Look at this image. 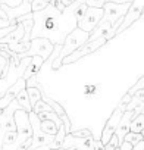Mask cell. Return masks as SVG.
<instances>
[{
    "instance_id": "8",
    "label": "cell",
    "mask_w": 144,
    "mask_h": 150,
    "mask_svg": "<svg viewBox=\"0 0 144 150\" xmlns=\"http://www.w3.org/2000/svg\"><path fill=\"white\" fill-rule=\"evenodd\" d=\"M143 13H144V0H134V2L129 5V9H128L126 15L124 16V21H122L121 27L116 31V35H119L121 33L128 30L135 21H138L141 18Z\"/></svg>"
},
{
    "instance_id": "16",
    "label": "cell",
    "mask_w": 144,
    "mask_h": 150,
    "mask_svg": "<svg viewBox=\"0 0 144 150\" xmlns=\"http://www.w3.org/2000/svg\"><path fill=\"white\" fill-rule=\"evenodd\" d=\"M24 35H25V28H24V24L22 22H18L15 30L12 33H9L5 38H2V41L0 43H3V44H18L19 41L24 40Z\"/></svg>"
},
{
    "instance_id": "1",
    "label": "cell",
    "mask_w": 144,
    "mask_h": 150,
    "mask_svg": "<svg viewBox=\"0 0 144 150\" xmlns=\"http://www.w3.org/2000/svg\"><path fill=\"white\" fill-rule=\"evenodd\" d=\"M83 0H77L74 5L68 6L63 12H59L53 5H47L43 11L32 12L34 25L31 30L32 38H47L54 46H62L68 34L78 27L75 9Z\"/></svg>"
},
{
    "instance_id": "31",
    "label": "cell",
    "mask_w": 144,
    "mask_h": 150,
    "mask_svg": "<svg viewBox=\"0 0 144 150\" xmlns=\"http://www.w3.org/2000/svg\"><path fill=\"white\" fill-rule=\"evenodd\" d=\"M107 0H85L87 6H90V8H103Z\"/></svg>"
},
{
    "instance_id": "37",
    "label": "cell",
    "mask_w": 144,
    "mask_h": 150,
    "mask_svg": "<svg viewBox=\"0 0 144 150\" xmlns=\"http://www.w3.org/2000/svg\"><path fill=\"white\" fill-rule=\"evenodd\" d=\"M107 2H112V3H119V5H124V3H132L134 0H107Z\"/></svg>"
},
{
    "instance_id": "19",
    "label": "cell",
    "mask_w": 144,
    "mask_h": 150,
    "mask_svg": "<svg viewBox=\"0 0 144 150\" xmlns=\"http://www.w3.org/2000/svg\"><path fill=\"white\" fill-rule=\"evenodd\" d=\"M9 59H11V54L6 50H0V78L5 77V75L8 74Z\"/></svg>"
},
{
    "instance_id": "4",
    "label": "cell",
    "mask_w": 144,
    "mask_h": 150,
    "mask_svg": "<svg viewBox=\"0 0 144 150\" xmlns=\"http://www.w3.org/2000/svg\"><path fill=\"white\" fill-rule=\"evenodd\" d=\"M13 118H15L16 131H18V141L15 143V146L18 147L25 140L32 137V127H31V121H30V113L24 109H18L15 112Z\"/></svg>"
},
{
    "instance_id": "34",
    "label": "cell",
    "mask_w": 144,
    "mask_h": 150,
    "mask_svg": "<svg viewBox=\"0 0 144 150\" xmlns=\"http://www.w3.org/2000/svg\"><path fill=\"white\" fill-rule=\"evenodd\" d=\"M93 150H104V144L102 143V140L100 138H94V141H93Z\"/></svg>"
},
{
    "instance_id": "10",
    "label": "cell",
    "mask_w": 144,
    "mask_h": 150,
    "mask_svg": "<svg viewBox=\"0 0 144 150\" xmlns=\"http://www.w3.org/2000/svg\"><path fill=\"white\" fill-rule=\"evenodd\" d=\"M94 137H74L72 134L65 135L62 149H75V150H93Z\"/></svg>"
},
{
    "instance_id": "14",
    "label": "cell",
    "mask_w": 144,
    "mask_h": 150,
    "mask_svg": "<svg viewBox=\"0 0 144 150\" xmlns=\"http://www.w3.org/2000/svg\"><path fill=\"white\" fill-rule=\"evenodd\" d=\"M132 119H134V118H132V113L128 112V110H125L124 115H122V118H121V122H119V125H118V128H116V131H115V135H116L118 140H119V147H121V144L124 143V137L131 131L129 127H131V121H132Z\"/></svg>"
},
{
    "instance_id": "27",
    "label": "cell",
    "mask_w": 144,
    "mask_h": 150,
    "mask_svg": "<svg viewBox=\"0 0 144 150\" xmlns=\"http://www.w3.org/2000/svg\"><path fill=\"white\" fill-rule=\"evenodd\" d=\"M49 3L46 0H31V9L32 12H38V11H43Z\"/></svg>"
},
{
    "instance_id": "36",
    "label": "cell",
    "mask_w": 144,
    "mask_h": 150,
    "mask_svg": "<svg viewBox=\"0 0 144 150\" xmlns=\"http://www.w3.org/2000/svg\"><path fill=\"white\" fill-rule=\"evenodd\" d=\"M131 100H132V96L126 93V94H125V96H124V97L121 99V103H122V105H128V103H129Z\"/></svg>"
},
{
    "instance_id": "7",
    "label": "cell",
    "mask_w": 144,
    "mask_h": 150,
    "mask_svg": "<svg viewBox=\"0 0 144 150\" xmlns=\"http://www.w3.org/2000/svg\"><path fill=\"white\" fill-rule=\"evenodd\" d=\"M104 11L103 8H90L85 11V13L83 15V18L78 21V28H81L83 31L91 34L93 30L100 24V21L103 19Z\"/></svg>"
},
{
    "instance_id": "41",
    "label": "cell",
    "mask_w": 144,
    "mask_h": 150,
    "mask_svg": "<svg viewBox=\"0 0 144 150\" xmlns=\"http://www.w3.org/2000/svg\"><path fill=\"white\" fill-rule=\"evenodd\" d=\"M116 149V146H113L112 143H107L106 146H104V150H115Z\"/></svg>"
},
{
    "instance_id": "46",
    "label": "cell",
    "mask_w": 144,
    "mask_h": 150,
    "mask_svg": "<svg viewBox=\"0 0 144 150\" xmlns=\"http://www.w3.org/2000/svg\"><path fill=\"white\" fill-rule=\"evenodd\" d=\"M2 112H3V110H2V109H0V115H2Z\"/></svg>"
},
{
    "instance_id": "2",
    "label": "cell",
    "mask_w": 144,
    "mask_h": 150,
    "mask_svg": "<svg viewBox=\"0 0 144 150\" xmlns=\"http://www.w3.org/2000/svg\"><path fill=\"white\" fill-rule=\"evenodd\" d=\"M90 38V34L83 31L81 28H75L74 31H72L71 34H68V37L65 38L63 44H62V49L59 52V56L52 62V68L54 71H57L59 68H62V62L66 56H69L71 53H74L77 49H80L84 43H87Z\"/></svg>"
},
{
    "instance_id": "42",
    "label": "cell",
    "mask_w": 144,
    "mask_h": 150,
    "mask_svg": "<svg viewBox=\"0 0 144 150\" xmlns=\"http://www.w3.org/2000/svg\"><path fill=\"white\" fill-rule=\"evenodd\" d=\"M35 150H52V149H50V146H40V147H37Z\"/></svg>"
},
{
    "instance_id": "23",
    "label": "cell",
    "mask_w": 144,
    "mask_h": 150,
    "mask_svg": "<svg viewBox=\"0 0 144 150\" xmlns=\"http://www.w3.org/2000/svg\"><path fill=\"white\" fill-rule=\"evenodd\" d=\"M27 93H28L31 106H34L38 100H41V90L40 88H37V87H27Z\"/></svg>"
},
{
    "instance_id": "32",
    "label": "cell",
    "mask_w": 144,
    "mask_h": 150,
    "mask_svg": "<svg viewBox=\"0 0 144 150\" xmlns=\"http://www.w3.org/2000/svg\"><path fill=\"white\" fill-rule=\"evenodd\" d=\"M16 25H9V27H5V28H0V41H2V38H5L9 33H12L15 30Z\"/></svg>"
},
{
    "instance_id": "28",
    "label": "cell",
    "mask_w": 144,
    "mask_h": 150,
    "mask_svg": "<svg viewBox=\"0 0 144 150\" xmlns=\"http://www.w3.org/2000/svg\"><path fill=\"white\" fill-rule=\"evenodd\" d=\"M99 90H100V87H99L97 84H91V86H87V87H85L84 94H85L87 97H91V96H99Z\"/></svg>"
},
{
    "instance_id": "12",
    "label": "cell",
    "mask_w": 144,
    "mask_h": 150,
    "mask_svg": "<svg viewBox=\"0 0 144 150\" xmlns=\"http://www.w3.org/2000/svg\"><path fill=\"white\" fill-rule=\"evenodd\" d=\"M2 9L5 11L9 22L15 21L16 18H19L22 15H27V13L32 12V9H31V0H22V3L19 6H16V8H9L6 5H2Z\"/></svg>"
},
{
    "instance_id": "5",
    "label": "cell",
    "mask_w": 144,
    "mask_h": 150,
    "mask_svg": "<svg viewBox=\"0 0 144 150\" xmlns=\"http://www.w3.org/2000/svg\"><path fill=\"white\" fill-rule=\"evenodd\" d=\"M104 44H107V41L104 38H99V40H88L87 43H84L80 49H77L74 53H71L69 56H66L62 62V66L65 65H69V63H74L77 60H80L81 57L87 56V54H91L94 52H97L100 47H103Z\"/></svg>"
},
{
    "instance_id": "29",
    "label": "cell",
    "mask_w": 144,
    "mask_h": 150,
    "mask_svg": "<svg viewBox=\"0 0 144 150\" xmlns=\"http://www.w3.org/2000/svg\"><path fill=\"white\" fill-rule=\"evenodd\" d=\"M141 88H144V77H141L140 80H137V83L126 91L128 94H131V96H134L135 94V91H138V90H141Z\"/></svg>"
},
{
    "instance_id": "9",
    "label": "cell",
    "mask_w": 144,
    "mask_h": 150,
    "mask_svg": "<svg viewBox=\"0 0 144 150\" xmlns=\"http://www.w3.org/2000/svg\"><path fill=\"white\" fill-rule=\"evenodd\" d=\"M129 5H131V3L119 5V3L106 2V3H104V6H103V11H104L103 21H109V22L113 25L116 21L124 19V16L126 15V12H128V9H129Z\"/></svg>"
},
{
    "instance_id": "30",
    "label": "cell",
    "mask_w": 144,
    "mask_h": 150,
    "mask_svg": "<svg viewBox=\"0 0 144 150\" xmlns=\"http://www.w3.org/2000/svg\"><path fill=\"white\" fill-rule=\"evenodd\" d=\"M71 134L74 135V137H93V132L88 128H81V129H77V131L72 129Z\"/></svg>"
},
{
    "instance_id": "17",
    "label": "cell",
    "mask_w": 144,
    "mask_h": 150,
    "mask_svg": "<svg viewBox=\"0 0 144 150\" xmlns=\"http://www.w3.org/2000/svg\"><path fill=\"white\" fill-rule=\"evenodd\" d=\"M15 100L19 103V106H21L24 110H27L28 113L32 112V106H31V103H30V97H28L27 88H25V90H21V91L18 93V96H16Z\"/></svg>"
},
{
    "instance_id": "13",
    "label": "cell",
    "mask_w": 144,
    "mask_h": 150,
    "mask_svg": "<svg viewBox=\"0 0 144 150\" xmlns=\"http://www.w3.org/2000/svg\"><path fill=\"white\" fill-rule=\"evenodd\" d=\"M99 38H104L107 43L115 38L113 33H112V24L109 21H100V24L93 30V33L90 34V38L88 40H99Z\"/></svg>"
},
{
    "instance_id": "33",
    "label": "cell",
    "mask_w": 144,
    "mask_h": 150,
    "mask_svg": "<svg viewBox=\"0 0 144 150\" xmlns=\"http://www.w3.org/2000/svg\"><path fill=\"white\" fill-rule=\"evenodd\" d=\"M50 5H53V6H54V8H56L59 12H63V11L66 9V8L63 6V3H62V0H52Z\"/></svg>"
},
{
    "instance_id": "18",
    "label": "cell",
    "mask_w": 144,
    "mask_h": 150,
    "mask_svg": "<svg viewBox=\"0 0 144 150\" xmlns=\"http://www.w3.org/2000/svg\"><path fill=\"white\" fill-rule=\"evenodd\" d=\"M143 109H144V102H141L132 96V100L126 105V110L132 113V118H135L137 115L143 113Z\"/></svg>"
},
{
    "instance_id": "35",
    "label": "cell",
    "mask_w": 144,
    "mask_h": 150,
    "mask_svg": "<svg viewBox=\"0 0 144 150\" xmlns=\"http://www.w3.org/2000/svg\"><path fill=\"white\" fill-rule=\"evenodd\" d=\"M134 97H135V99H138V100H141V102H144V88H141V90L135 91Z\"/></svg>"
},
{
    "instance_id": "45",
    "label": "cell",
    "mask_w": 144,
    "mask_h": 150,
    "mask_svg": "<svg viewBox=\"0 0 144 150\" xmlns=\"http://www.w3.org/2000/svg\"><path fill=\"white\" fill-rule=\"evenodd\" d=\"M46 2H47V3H50V2H52V0H46Z\"/></svg>"
},
{
    "instance_id": "26",
    "label": "cell",
    "mask_w": 144,
    "mask_h": 150,
    "mask_svg": "<svg viewBox=\"0 0 144 150\" xmlns=\"http://www.w3.org/2000/svg\"><path fill=\"white\" fill-rule=\"evenodd\" d=\"M49 110H53V109H52V108H50V106H49L43 99H41V100H38V102L32 106V112H34V113H37V115H38V113H41V112H49Z\"/></svg>"
},
{
    "instance_id": "40",
    "label": "cell",
    "mask_w": 144,
    "mask_h": 150,
    "mask_svg": "<svg viewBox=\"0 0 144 150\" xmlns=\"http://www.w3.org/2000/svg\"><path fill=\"white\" fill-rule=\"evenodd\" d=\"M9 25H11V22H9V21L0 18V28H5V27H9Z\"/></svg>"
},
{
    "instance_id": "38",
    "label": "cell",
    "mask_w": 144,
    "mask_h": 150,
    "mask_svg": "<svg viewBox=\"0 0 144 150\" xmlns=\"http://www.w3.org/2000/svg\"><path fill=\"white\" fill-rule=\"evenodd\" d=\"M132 150H144V140H143V141H140L138 144L132 146Z\"/></svg>"
},
{
    "instance_id": "47",
    "label": "cell",
    "mask_w": 144,
    "mask_h": 150,
    "mask_svg": "<svg viewBox=\"0 0 144 150\" xmlns=\"http://www.w3.org/2000/svg\"><path fill=\"white\" fill-rule=\"evenodd\" d=\"M143 113H144V109H143Z\"/></svg>"
},
{
    "instance_id": "3",
    "label": "cell",
    "mask_w": 144,
    "mask_h": 150,
    "mask_svg": "<svg viewBox=\"0 0 144 150\" xmlns=\"http://www.w3.org/2000/svg\"><path fill=\"white\" fill-rule=\"evenodd\" d=\"M54 50V44L47 40V38H32L31 40V47L28 52L22 53V54H18L19 59L22 57H32V56H41L46 62L49 60V57L52 56Z\"/></svg>"
},
{
    "instance_id": "43",
    "label": "cell",
    "mask_w": 144,
    "mask_h": 150,
    "mask_svg": "<svg viewBox=\"0 0 144 150\" xmlns=\"http://www.w3.org/2000/svg\"><path fill=\"white\" fill-rule=\"evenodd\" d=\"M115 150H121V147H116V149H115Z\"/></svg>"
},
{
    "instance_id": "20",
    "label": "cell",
    "mask_w": 144,
    "mask_h": 150,
    "mask_svg": "<svg viewBox=\"0 0 144 150\" xmlns=\"http://www.w3.org/2000/svg\"><path fill=\"white\" fill-rule=\"evenodd\" d=\"M40 128H41V131L44 132V134H49V135H56L57 134V125L53 122V121H50V119H44V121H41L40 122Z\"/></svg>"
},
{
    "instance_id": "22",
    "label": "cell",
    "mask_w": 144,
    "mask_h": 150,
    "mask_svg": "<svg viewBox=\"0 0 144 150\" xmlns=\"http://www.w3.org/2000/svg\"><path fill=\"white\" fill-rule=\"evenodd\" d=\"M131 132H141L144 129V113L137 115L132 121H131V127H129Z\"/></svg>"
},
{
    "instance_id": "44",
    "label": "cell",
    "mask_w": 144,
    "mask_h": 150,
    "mask_svg": "<svg viewBox=\"0 0 144 150\" xmlns=\"http://www.w3.org/2000/svg\"><path fill=\"white\" fill-rule=\"evenodd\" d=\"M141 134H143V137H144V129H143V131H141Z\"/></svg>"
},
{
    "instance_id": "11",
    "label": "cell",
    "mask_w": 144,
    "mask_h": 150,
    "mask_svg": "<svg viewBox=\"0 0 144 150\" xmlns=\"http://www.w3.org/2000/svg\"><path fill=\"white\" fill-rule=\"evenodd\" d=\"M27 88V80H24V78H19L8 91H6V94L0 99V109H5V108H8L15 99H16V96H18V93L21 91V90H25Z\"/></svg>"
},
{
    "instance_id": "6",
    "label": "cell",
    "mask_w": 144,
    "mask_h": 150,
    "mask_svg": "<svg viewBox=\"0 0 144 150\" xmlns=\"http://www.w3.org/2000/svg\"><path fill=\"white\" fill-rule=\"evenodd\" d=\"M125 110H126V105L119 103V105L116 106V109L112 112V115L109 116V119L106 121L104 128H103L102 135H100V140H102V143H103L104 146L109 143V140H110L112 135L115 134V131H116V128H118V125H119V122H121V118H122V115H124Z\"/></svg>"
},
{
    "instance_id": "21",
    "label": "cell",
    "mask_w": 144,
    "mask_h": 150,
    "mask_svg": "<svg viewBox=\"0 0 144 150\" xmlns=\"http://www.w3.org/2000/svg\"><path fill=\"white\" fill-rule=\"evenodd\" d=\"M65 135H66V132H65V127L62 125V127H59V129H57V134L54 135V140H53V143L50 144V149L53 150V149H62V146H63V141H65Z\"/></svg>"
},
{
    "instance_id": "15",
    "label": "cell",
    "mask_w": 144,
    "mask_h": 150,
    "mask_svg": "<svg viewBox=\"0 0 144 150\" xmlns=\"http://www.w3.org/2000/svg\"><path fill=\"white\" fill-rule=\"evenodd\" d=\"M46 63V60L41 57V56H32L31 57V62H30V65L27 66V69H25V72H24V80H30L31 77H37V75L40 74V71H41V68H43V65Z\"/></svg>"
},
{
    "instance_id": "39",
    "label": "cell",
    "mask_w": 144,
    "mask_h": 150,
    "mask_svg": "<svg viewBox=\"0 0 144 150\" xmlns=\"http://www.w3.org/2000/svg\"><path fill=\"white\" fill-rule=\"evenodd\" d=\"M75 2H77V0H62V3H63L65 8H68V6H71V5H74Z\"/></svg>"
},
{
    "instance_id": "25",
    "label": "cell",
    "mask_w": 144,
    "mask_h": 150,
    "mask_svg": "<svg viewBox=\"0 0 144 150\" xmlns=\"http://www.w3.org/2000/svg\"><path fill=\"white\" fill-rule=\"evenodd\" d=\"M18 141V131H8L3 135V146H12Z\"/></svg>"
},
{
    "instance_id": "24",
    "label": "cell",
    "mask_w": 144,
    "mask_h": 150,
    "mask_svg": "<svg viewBox=\"0 0 144 150\" xmlns=\"http://www.w3.org/2000/svg\"><path fill=\"white\" fill-rule=\"evenodd\" d=\"M144 140V137H143V134L141 132H128L125 137H124V141H126V143H129V144H132V146H135V144H138L140 141H143Z\"/></svg>"
}]
</instances>
